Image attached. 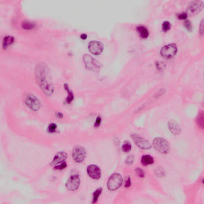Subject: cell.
<instances>
[{"instance_id": "cell-1", "label": "cell", "mask_w": 204, "mask_h": 204, "mask_svg": "<svg viewBox=\"0 0 204 204\" xmlns=\"http://www.w3.org/2000/svg\"><path fill=\"white\" fill-rule=\"evenodd\" d=\"M37 80L44 92L50 95L53 92V88L49 69L45 63L38 64L36 68Z\"/></svg>"}, {"instance_id": "cell-2", "label": "cell", "mask_w": 204, "mask_h": 204, "mask_svg": "<svg viewBox=\"0 0 204 204\" xmlns=\"http://www.w3.org/2000/svg\"><path fill=\"white\" fill-rule=\"evenodd\" d=\"M123 178L120 174L116 173L109 178L107 182V187L110 191H115L121 187L122 184Z\"/></svg>"}, {"instance_id": "cell-3", "label": "cell", "mask_w": 204, "mask_h": 204, "mask_svg": "<svg viewBox=\"0 0 204 204\" xmlns=\"http://www.w3.org/2000/svg\"><path fill=\"white\" fill-rule=\"evenodd\" d=\"M153 145L154 148L161 153L167 154L169 151V144L168 142L163 138H155L153 142Z\"/></svg>"}, {"instance_id": "cell-4", "label": "cell", "mask_w": 204, "mask_h": 204, "mask_svg": "<svg viewBox=\"0 0 204 204\" xmlns=\"http://www.w3.org/2000/svg\"><path fill=\"white\" fill-rule=\"evenodd\" d=\"M177 48L175 44H170L163 46L161 50V55L166 59L173 58L177 52Z\"/></svg>"}, {"instance_id": "cell-5", "label": "cell", "mask_w": 204, "mask_h": 204, "mask_svg": "<svg viewBox=\"0 0 204 204\" xmlns=\"http://www.w3.org/2000/svg\"><path fill=\"white\" fill-rule=\"evenodd\" d=\"M72 156L74 160L77 163L83 162L86 156L85 149L82 146H76L73 150Z\"/></svg>"}, {"instance_id": "cell-6", "label": "cell", "mask_w": 204, "mask_h": 204, "mask_svg": "<svg viewBox=\"0 0 204 204\" xmlns=\"http://www.w3.org/2000/svg\"><path fill=\"white\" fill-rule=\"evenodd\" d=\"M80 184V180L78 175H71L66 183V187L68 189L71 191L76 190L79 188Z\"/></svg>"}, {"instance_id": "cell-7", "label": "cell", "mask_w": 204, "mask_h": 204, "mask_svg": "<svg viewBox=\"0 0 204 204\" xmlns=\"http://www.w3.org/2000/svg\"><path fill=\"white\" fill-rule=\"evenodd\" d=\"M131 136L134 141L138 147L141 149H145V150L151 148V144L147 139L135 134H132Z\"/></svg>"}, {"instance_id": "cell-8", "label": "cell", "mask_w": 204, "mask_h": 204, "mask_svg": "<svg viewBox=\"0 0 204 204\" xmlns=\"http://www.w3.org/2000/svg\"><path fill=\"white\" fill-rule=\"evenodd\" d=\"M203 7V3L200 1H195L191 2L187 8V14L195 15L201 11Z\"/></svg>"}, {"instance_id": "cell-9", "label": "cell", "mask_w": 204, "mask_h": 204, "mask_svg": "<svg viewBox=\"0 0 204 204\" xmlns=\"http://www.w3.org/2000/svg\"><path fill=\"white\" fill-rule=\"evenodd\" d=\"M25 102L27 106L34 111L37 110L40 107V102L38 99L32 94H28L25 99Z\"/></svg>"}, {"instance_id": "cell-10", "label": "cell", "mask_w": 204, "mask_h": 204, "mask_svg": "<svg viewBox=\"0 0 204 204\" xmlns=\"http://www.w3.org/2000/svg\"><path fill=\"white\" fill-rule=\"evenodd\" d=\"M88 48L89 51L93 54L99 55L103 50V46L99 42L93 40L89 42Z\"/></svg>"}, {"instance_id": "cell-11", "label": "cell", "mask_w": 204, "mask_h": 204, "mask_svg": "<svg viewBox=\"0 0 204 204\" xmlns=\"http://www.w3.org/2000/svg\"><path fill=\"white\" fill-rule=\"evenodd\" d=\"M87 172L89 176L94 180H98L101 177V169L95 165H91L88 166L87 168Z\"/></svg>"}, {"instance_id": "cell-12", "label": "cell", "mask_w": 204, "mask_h": 204, "mask_svg": "<svg viewBox=\"0 0 204 204\" xmlns=\"http://www.w3.org/2000/svg\"><path fill=\"white\" fill-rule=\"evenodd\" d=\"M83 60L87 67L90 70H96L99 67L98 62L89 55H85L83 57Z\"/></svg>"}, {"instance_id": "cell-13", "label": "cell", "mask_w": 204, "mask_h": 204, "mask_svg": "<svg viewBox=\"0 0 204 204\" xmlns=\"http://www.w3.org/2000/svg\"><path fill=\"white\" fill-rule=\"evenodd\" d=\"M68 155L65 152H59L54 156L52 161V165L54 167L60 165L65 162V161L67 158Z\"/></svg>"}, {"instance_id": "cell-14", "label": "cell", "mask_w": 204, "mask_h": 204, "mask_svg": "<svg viewBox=\"0 0 204 204\" xmlns=\"http://www.w3.org/2000/svg\"><path fill=\"white\" fill-rule=\"evenodd\" d=\"M168 127L169 131L174 135L180 134L181 128L178 124L174 120H171L168 122Z\"/></svg>"}, {"instance_id": "cell-15", "label": "cell", "mask_w": 204, "mask_h": 204, "mask_svg": "<svg viewBox=\"0 0 204 204\" xmlns=\"http://www.w3.org/2000/svg\"><path fill=\"white\" fill-rule=\"evenodd\" d=\"M141 162L144 166L151 165L154 163V158L150 155H144L142 157Z\"/></svg>"}, {"instance_id": "cell-16", "label": "cell", "mask_w": 204, "mask_h": 204, "mask_svg": "<svg viewBox=\"0 0 204 204\" xmlns=\"http://www.w3.org/2000/svg\"><path fill=\"white\" fill-rule=\"evenodd\" d=\"M204 114L203 111H200L196 118V123L197 126L200 128L203 129L204 126Z\"/></svg>"}, {"instance_id": "cell-17", "label": "cell", "mask_w": 204, "mask_h": 204, "mask_svg": "<svg viewBox=\"0 0 204 204\" xmlns=\"http://www.w3.org/2000/svg\"><path fill=\"white\" fill-rule=\"evenodd\" d=\"M137 30L142 38H147L149 36V32L146 27L143 26H139L137 27Z\"/></svg>"}, {"instance_id": "cell-18", "label": "cell", "mask_w": 204, "mask_h": 204, "mask_svg": "<svg viewBox=\"0 0 204 204\" xmlns=\"http://www.w3.org/2000/svg\"><path fill=\"white\" fill-rule=\"evenodd\" d=\"M36 24L32 21H25L22 22L21 26L24 29L26 30H31L36 27Z\"/></svg>"}, {"instance_id": "cell-19", "label": "cell", "mask_w": 204, "mask_h": 204, "mask_svg": "<svg viewBox=\"0 0 204 204\" xmlns=\"http://www.w3.org/2000/svg\"><path fill=\"white\" fill-rule=\"evenodd\" d=\"M15 41V39L13 36H5L3 40V47L4 49L7 48L10 45H12Z\"/></svg>"}, {"instance_id": "cell-20", "label": "cell", "mask_w": 204, "mask_h": 204, "mask_svg": "<svg viewBox=\"0 0 204 204\" xmlns=\"http://www.w3.org/2000/svg\"><path fill=\"white\" fill-rule=\"evenodd\" d=\"M102 191V188H98L94 193H93V199L92 200L93 203H95L98 200L99 197L101 194Z\"/></svg>"}, {"instance_id": "cell-21", "label": "cell", "mask_w": 204, "mask_h": 204, "mask_svg": "<svg viewBox=\"0 0 204 204\" xmlns=\"http://www.w3.org/2000/svg\"><path fill=\"white\" fill-rule=\"evenodd\" d=\"M64 87H65V90L68 91V93L67 99V102L68 103H70L73 101V93L71 92V91L69 89V88L68 84H65Z\"/></svg>"}, {"instance_id": "cell-22", "label": "cell", "mask_w": 204, "mask_h": 204, "mask_svg": "<svg viewBox=\"0 0 204 204\" xmlns=\"http://www.w3.org/2000/svg\"><path fill=\"white\" fill-rule=\"evenodd\" d=\"M132 149V145L131 143L128 141L125 142L123 144L122 150L125 153H128L131 151Z\"/></svg>"}, {"instance_id": "cell-23", "label": "cell", "mask_w": 204, "mask_h": 204, "mask_svg": "<svg viewBox=\"0 0 204 204\" xmlns=\"http://www.w3.org/2000/svg\"><path fill=\"white\" fill-rule=\"evenodd\" d=\"M171 27V24L169 21H165L162 23V28L163 31H168L170 30Z\"/></svg>"}, {"instance_id": "cell-24", "label": "cell", "mask_w": 204, "mask_h": 204, "mask_svg": "<svg viewBox=\"0 0 204 204\" xmlns=\"http://www.w3.org/2000/svg\"><path fill=\"white\" fill-rule=\"evenodd\" d=\"M136 173L138 177L140 178H144L145 175V172L142 169L140 168H137L135 170Z\"/></svg>"}, {"instance_id": "cell-25", "label": "cell", "mask_w": 204, "mask_h": 204, "mask_svg": "<svg viewBox=\"0 0 204 204\" xmlns=\"http://www.w3.org/2000/svg\"><path fill=\"white\" fill-rule=\"evenodd\" d=\"M184 25L186 29L189 32L191 31L192 30V25L191 22L189 20H186L184 23Z\"/></svg>"}, {"instance_id": "cell-26", "label": "cell", "mask_w": 204, "mask_h": 204, "mask_svg": "<svg viewBox=\"0 0 204 204\" xmlns=\"http://www.w3.org/2000/svg\"><path fill=\"white\" fill-rule=\"evenodd\" d=\"M57 128V125L54 123L50 124L48 127V132L50 133H53L56 131Z\"/></svg>"}, {"instance_id": "cell-27", "label": "cell", "mask_w": 204, "mask_h": 204, "mask_svg": "<svg viewBox=\"0 0 204 204\" xmlns=\"http://www.w3.org/2000/svg\"><path fill=\"white\" fill-rule=\"evenodd\" d=\"M177 16L180 20H185L188 16V14L186 12H182L178 14Z\"/></svg>"}, {"instance_id": "cell-28", "label": "cell", "mask_w": 204, "mask_h": 204, "mask_svg": "<svg viewBox=\"0 0 204 204\" xmlns=\"http://www.w3.org/2000/svg\"><path fill=\"white\" fill-rule=\"evenodd\" d=\"M134 161V156L133 155H130L126 159V163L128 165H130L133 163Z\"/></svg>"}, {"instance_id": "cell-29", "label": "cell", "mask_w": 204, "mask_h": 204, "mask_svg": "<svg viewBox=\"0 0 204 204\" xmlns=\"http://www.w3.org/2000/svg\"><path fill=\"white\" fill-rule=\"evenodd\" d=\"M67 166V165L66 162H65V163H63V164L61 165H60L54 167L53 168H54L55 169H56V170H62V169L66 168Z\"/></svg>"}, {"instance_id": "cell-30", "label": "cell", "mask_w": 204, "mask_h": 204, "mask_svg": "<svg viewBox=\"0 0 204 204\" xmlns=\"http://www.w3.org/2000/svg\"><path fill=\"white\" fill-rule=\"evenodd\" d=\"M203 19H202L200 22V28H199V33L201 35L203 34Z\"/></svg>"}, {"instance_id": "cell-31", "label": "cell", "mask_w": 204, "mask_h": 204, "mask_svg": "<svg viewBox=\"0 0 204 204\" xmlns=\"http://www.w3.org/2000/svg\"><path fill=\"white\" fill-rule=\"evenodd\" d=\"M101 119L100 117L99 116L96 119V121H95V127H98L100 126V124L101 123Z\"/></svg>"}, {"instance_id": "cell-32", "label": "cell", "mask_w": 204, "mask_h": 204, "mask_svg": "<svg viewBox=\"0 0 204 204\" xmlns=\"http://www.w3.org/2000/svg\"><path fill=\"white\" fill-rule=\"evenodd\" d=\"M131 185V178L128 177L126 180V182H125V187L126 188H128L130 187Z\"/></svg>"}, {"instance_id": "cell-33", "label": "cell", "mask_w": 204, "mask_h": 204, "mask_svg": "<svg viewBox=\"0 0 204 204\" xmlns=\"http://www.w3.org/2000/svg\"><path fill=\"white\" fill-rule=\"evenodd\" d=\"M81 38H82V39H83V40H85L87 38V34H81Z\"/></svg>"}, {"instance_id": "cell-34", "label": "cell", "mask_w": 204, "mask_h": 204, "mask_svg": "<svg viewBox=\"0 0 204 204\" xmlns=\"http://www.w3.org/2000/svg\"><path fill=\"white\" fill-rule=\"evenodd\" d=\"M57 117H58L59 118V119H60V118H62L63 117V114H62V113H58V114H57Z\"/></svg>"}]
</instances>
